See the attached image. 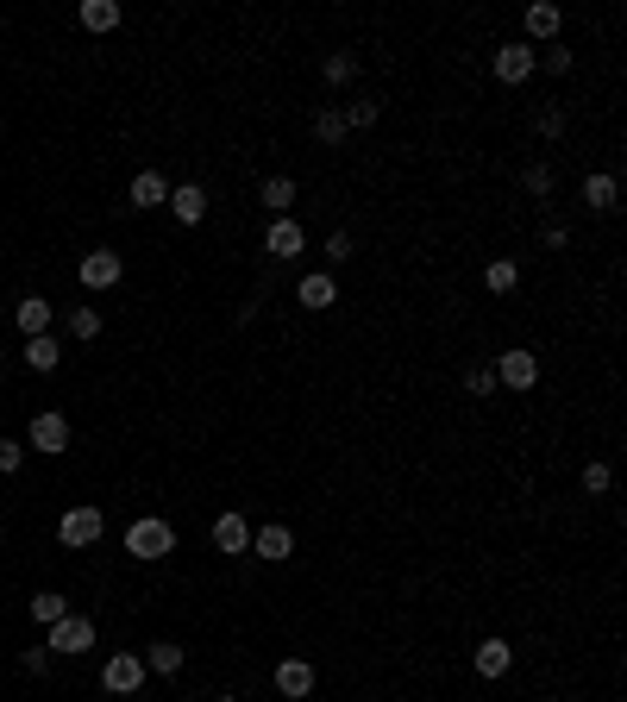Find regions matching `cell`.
<instances>
[{
  "instance_id": "1",
  "label": "cell",
  "mask_w": 627,
  "mask_h": 702,
  "mask_svg": "<svg viewBox=\"0 0 627 702\" xmlns=\"http://www.w3.org/2000/svg\"><path fill=\"white\" fill-rule=\"evenodd\" d=\"M126 552L138 558V565H157V558L176 552V527L164 521V514H138V521L126 527Z\"/></svg>"
},
{
  "instance_id": "2",
  "label": "cell",
  "mask_w": 627,
  "mask_h": 702,
  "mask_svg": "<svg viewBox=\"0 0 627 702\" xmlns=\"http://www.w3.org/2000/svg\"><path fill=\"white\" fill-rule=\"evenodd\" d=\"M107 533V514L101 508H88V502H76V508H63V521H57V540L69 546V552H88Z\"/></svg>"
},
{
  "instance_id": "3",
  "label": "cell",
  "mask_w": 627,
  "mask_h": 702,
  "mask_svg": "<svg viewBox=\"0 0 627 702\" xmlns=\"http://www.w3.org/2000/svg\"><path fill=\"white\" fill-rule=\"evenodd\" d=\"M145 659H138V652H113V659L101 665V690L107 696H138V690H145Z\"/></svg>"
},
{
  "instance_id": "4",
  "label": "cell",
  "mask_w": 627,
  "mask_h": 702,
  "mask_svg": "<svg viewBox=\"0 0 627 702\" xmlns=\"http://www.w3.org/2000/svg\"><path fill=\"white\" fill-rule=\"evenodd\" d=\"M490 69H496V82H508V88H521L533 69H540V51L533 44H521V38H508V44H496V57H490Z\"/></svg>"
},
{
  "instance_id": "5",
  "label": "cell",
  "mask_w": 627,
  "mask_h": 702,
  "mask_svg": "<svg viewBox=\"0 0 627 702\" xmlns=\"http://www.w3.org/2000/svg\"><path fill=\"white\" fill-rule=\"evenodd\" d=\"M88 646H95V621L76 615V608L57 627H44V652H88Z\"/></svg>"
},
{
  "instance_id": "6",
  "label": "cell",
  "mask_w": 627,
  "mask_h": 702,
  "mask_svg": "<svg viewBox=\"0 0 627 702\" xmlns=\"http://www.w3.org/2000/svg\"><path fill=\"white\" fill-rule=\"evenodd\" d=\"M533 383H540V358H533V351H502V358H496V389L527 395Z\"/></svg>"
},
{
  "instance_id": "7",
  "label": "cell",
  "mask_w": 627,
  "mask_h": 702,
  "mask_svg": "<svg viewBox=\"0 0 627 702\" xmlns=\"http://www.w3.org/2000/svg\"><path fill=\"white\" fill-rule=\"evenodd\" d=\"M32 452L38 458H57V452H69V420L57 414V408H44V414H32Z\"/></svg>"
},
{
  "instance_id": "8",
  "label": "cell",
  "mask_w": 627,
  "mask_h": 702,
  "mask_svg": "<svg viewBox=\"0 0 627 702\" xmlns=\"http://www.w3.org/2000/svg\"><path fill=\"white\" fill-rule=\"evenodd\" d=\"M76 276H82L88 295H101V289H113V283L126 276V264H120V251H88L82 264H76Z\"/></svg>"
},
{
  "instance_id": "9",
  "label": "cell",
  "mask_w": 627,
  "mask_h": 702,
  "mask_svg": "<svg viewBox=\"0 0 627 702\" xmlns=\"http://www.w3.org/2000/svg\"><path fill=\"white\" fill-rule=\"evenodd\" d=\"M289 552H295V533H289V521L251 527V558H264V565H283Z\"/></svg>"
},
{
  "instance_id": "10",
  "label": "cell",
  "mask_w": 627,
  "mask_h": 702,
  "mask_svg": "<svg viewBox=\"0 0 627 702\" xmlns=\"http://www.w3.org/2000/svg\"><path fill=\"white\" fill-rule=\"evenodd\" d=\"M521 26H527V38L521 44H533V51H540V44H552L559 38V26H565V13L552 7V0H533V7L521 13Z\"/></svg>"
},
{
  "instance_id": "11",
  "label": "cell",
  "mask_w": 627,
  "mask_h": 702,
  "mask_svg": "<svg viewBox=\"0 0 627 702\" xmlns=\"http://www.w3.org/2000/svg\"><path fill=\"white\" fill-rule=\"evenodd\" d=\"M264 251L270 257H283V264H295L301 251H308V232L295 226V214H283V220H270V232H264Z\"/></svg>"
},
{
  "instance_id": "12",
  "label": "cell",
  "mask_w": 627,
  "mask_h": 702,
  "mask_svg": "<svg viewBox=\"0 0 627 702\" xmlns=\"http://www.w3.org/2000/svg\"><path fill=\"white\" fill-rule=\"evenodd\" d=\"M471 665H477V677H483V684H496V677H508V671H515V646H508V640H483L477 652H471Z\"/></svg>"
},
{
  "instance_id": "13",
  "label": "cell",
  "mask_w": 627,
  "mask_h": 702,
  "mask_svg": "<svg viewBox=\"0 0 627 702\" xmlns=\"http://www.w3.org/2000/svg\"><path fill=\"white\" fill-rule=\"evenodd\" d=\"M214 552H226V558H239V552H251V521L239 508H226L220 521H214Z\"/></svg>"
},
{
  "instance_id": "14",
  "label": "cell",
  "mask_w": 627,
  "mask_h": 702,
  "mask_svg": "<svg viewBox=\"0 0 627 702\" xmlns=\"http://www.w3.org/2000/svg\"><path fill=\"white\" fill-rule=\"evenodd\" d=\"M295 301H301V308H308V314H327L333 301H339V283H333V270H314V276H301V283H295Z\"/></svg>"
},
{
  "instance_id": "15",
  "label": "cell",
  "mask_w": 627,
  "mask_h": 702,
  "mask_svg": "<svg viewBox=\"0 0 627 702\" xmlns=\"http://www.w3.org/2000/svg\"><path fill=\"white\" fill-rule=\"evenodd\" d=\"M276 690H283L289 702H308L314 696V665L308 659H283L276 665Z\"/></svg>"
},
{
  "instance_id": "16",
  "label": "cell",
  "mask_w": 627,
  "mask_h": 702,
  "mask_svg": "<svg viewBox=\"0 0 627 702\" xmlns=\"http://www.w3.org/2000/svg\"><path fill=\"white\" fill-rule=\"evenodd\" d=\"M170 214H176L182 226H201V220H207V189H201V182H182V189H170Z\"/></svg>"
},
{
  "instance_id": "17",
  "label": "cell",
  "mask_w": 627,
  "mask_h": 702,
  "mask_svg": "<svg viewBox=\"0 0 627 702\" xmlns=\"http://www.w3.org/2000/svg\"><path fill=\"white\" fill-rule=\"evenodd\" d=\"M51 301H44V295H26V301H19V308H13V326H19V333H26V339H38V333H51Z\"/></svg>"
},
{
  "instance_id": "18",
  "label": "cell",
  "mask_w": 627,
  "mask_h": 702,
  "mask_svg": "<svg viewBox=\"0 0 627 702\" xmlns=\"http://www.w3.org/2000/svg\"><path fill=\"white\" fill-rule=\"evenodd\" d=\"M132 207H138V214H151V207H170V182L157 176V170H138V176H132Z\"/></svg>"
},
{
  "instance_id": "19",
  "label": "cell",
  "mask_w": 627,
  "mask_h": 702,
  "mask_svg": "<svg viewBox=\"0 0 627 702\" xmlns=\"http://www.w3.org/2000/svg\"><path fill=\"white\" fill-rule=\"evenodd\" d=\"M615 201H621V182H615L609 170L584 176V207H590V214H615Z\"/></svg>"
},
{
  "instance_id": "20",
  "label": "cell",
  "mask_w": 627,
  "mask_h": 702,
  "mask_svg": "<svg viewBox=\"0 0 627 702\" xmlns=\"http://www.w3.org/2000/svg\"><path fill=\"white\" fill-rule=\"evenodd\" d=\"M19 358H26V370H38V377H51V370L63 364V345H57L51 333H38V339H26V351H19Z\"/></svg>"
},
{
  "instance_id": "21",
  "label": "cell",
  "mask_w": 627,
  "mask_h": 702,
  "mask_svg": "<svg viewBox=\"0 0 627 702\" xmlns=\"http://www.w3.org/2000/svg\"><path fill=\"white\" fill-rule=\"evenodd\" d=\"M258 201L270 207L276 220H283L289 207H295V176H264V182H258Z\"/></svg>"
},
{
  "instance_id": "22",
  "label": "cell",
  "mask_w": 627,
  "mask_h": 702,
  "mask_svg": "<svg viewBox=\"0 0 627 702\" xmlns=\"http://www.w3.org/2000/svg\"><path fill=\"white\" fill-rule=\"evenodd\" d=\"M82 32H113L120 26V0H82Z\"/></svg>"
},
{
  "instance_id": "23",
  "label": "cell",
  "mask_w": 627,
  "mask_h": 702,
  "mask_svg": "<svg viewBox=\"0 0 627 702\" xmlns=\"http://www.w3.org/2000/svg\"><path fill=\"white\" fill-rule=\"evenodd\" d=\"M182 659H189V652H182L176 640H157V646H145V671H157V677H176V671H182Z\"/></svg>"
},
{
  "instance_id": "24",
  "label": "cell",
  "mask_w": 627,
  "mask_h": 702,
  "mask_svg": "<svg viewBox=\"0 0 627 702\" xmlns=\"http://www.w3.org/2000/svg\"><path fill=\"white\" fill-rule=\"evenodd\" d=\"M483 283H490V295H515L521 289V264H515V257H490Z\"/></svg>"
},
{
  "instance_id": "25",
  "label": "cell",
  "mask_w": 627,
  "mask_h": 702,
  "mask_svg": "<svg viewBox=\"0 0 627 702\" xmlns=\"http://www.w3.org/2000/svg\"><path fill=\"white\" fill-rule=\"evenodd\" d=\"M26 608H32V621H38V627H57V621L69 615V596H63V590H38Z\"/></svg>"
},
{
  "instance_id": "26",
  "label": "cell",
  "mask_w": 627,
  "mask_h": 702,
  "mask_svg": "<svg viewBox=\"0 0 627 702\" xmlns=\"http://www.w3.org/2000/svg\"><path fill=\"white\" fill-rule=\"evenodd\" d=\"M314 138H320V145H339V138H345V113L339 107H320L314 113Z\"/></svg>"
},
{
  "instance_id": "27",
  "label": "cell",
  "mask_w": 627,
  "mask_h": 702,
  "mask_svg": "<svg viewBox=\"0 0 627 702\" xmlns=\"http://www.w3.org/2000/svg\"><path fill=\"white\" fill-rule=\"evenodd\" d=\"M320 76H327L333 88H345V82H352V76H358V57H352V51H333L327 63H320Z\"/></svg>"
},
{
  "instance_id": "28",
  "label": "cell",
  "mask_w": 627,
  "mask_h": 702,
  "mask_svg": "<svg viewBox=\"0 0 627 702\" xmlns=\"http://www.w3.org/2000/svg\"><path fill=\"white\" fill-rule=\"evenodd\" d=\"M565 126H571V120H565V107H540V120H533V132H540L546 145H559Z\"/></svg>"
},
{
  "instance_id": "29",
  "label": "cell",
  "mask_w": 627,
  "mask_h": 702,
  "mask_svg": "<svg viewBox=\"0 0 627 702\" xmlns=\"http://www.w3.org/2000/svg\"><path fill=\"white\" fill-rule=\"evenodd\" d=\"M69 333H76V339H101V308H88V301H82V308L69 314Z\"/></svg>"
},
{
  "instance_id": "30",
  "label": "cell",
  "mask_w": 627,
  "mask_h": 702,
  "mask_svg": "<svg viewBox=\"0 0 627 702\" xmlns=\"http://www.w3.org/2000/svg\"><path fill=\"white\" fill-rule=\"evenodd\" d=\"M521 182H527V195H533V201H546V195H552V170H546V163H527V176H521Z\"/></svg>"
},
{
  "instance_id": "31",
  "label": "cell",
  "mask_w": 627,
  "mask_h": 702,
  "mask_svg": "<svg viewBox=\"0 0 627 702\" xmlns=\"http://www.w3.org/2000/svg\"><path fill=\"white\" fill-rule=\"evenodd\" d=\"M609 483H615V471H609L602 458H590V464H584V489H590V496H602Z\"/></svg>"
},
{
  "instance_id": "32",
  "label": "cell",
  "mask_w": 627,
  "mask_h": 702,
  "mask_svg": "<svg viewBox=\"0 0 627 702\" xmlns=\"http://www.w3.org/2000/svg\"><path fill=\"white\" fill-rule=\"evenodd\" d=\"M464 389H471V395H490V389H496V370H490V364H471V370H464Z\"/></svg>"
},
{
  "instance_id": "33",
  "label": "cell",
  "mask_w": 627,
  "mask_h": 702,
  "mask_svg": "<svg viewBox=\"0 0 627 702\" xmlns=\"http://www.w3.org/2000/svg\"><path fill=\"white\" fill-rule=\"evenodd\" d=\"M19 464H26V446H19V439H0V477H13Z\"/></svg>"
},
{
  "instance_id": "34",
  "label": "cell",
  "mask_w": 627,
  "mask_h": 702,
  "mask_svg": "<svg viewBox=\"0 0 627 702\" xmlns=\"http://www.w3.org/2000/svg\"><path fill=\"white\" fill-rule=\"evenodd\" d=\"M352 126H377V101H352V107H345V132H352Z\"/></svg>"
},
{
  "instance_id": "35",
  "label": "cell",
  "mask_w": 627,
  "mask_h": 702,
  "mask_svg": "<svg viewBox=\"0 0 627 702\" xmlns=\"http://www.w3.org/2000/svg\"><path fill=\"white\" fill-rule=\"evenodd\" d=\"M333 257V264H345V257H352V232H327V245H320Z\"/></svg>"
},
{
  "instance_id": "36",
  "label": "cell",
  "mask_w": 627,
  "mask_h": 702,
  "mask_svg": "<svg viewBox=\"0 0 627 702\" xmlns=\"http://www.w3.org/2000/svg\"><path fill=\"white\" fill-rule=\"evenodd\" d=\"M546 69H552V76H565V69H571V51H565V44H546Z\"/></svg>"
},
{
  "instance_id": "37",
  "label": "cell",
  "mask_w": 627,
  "mask_h": 702,
  "mask_svg": "<svg viewBox=\"0 0 627 702\" xmlns=\"http://www.w3.org/2000/svg\"><path fill=\"white\" fill-rule=\"evenodd\" d=\"M19 665H26L32 677H44V671H51V652H44V646H32V652H26V659H19Z\"/></svg>"
},
{
  "instance_id": "38",
  "label": "cell",
  "mask_w": 627,
  "mask_h": 702,
  "mask_svg": "<svg viewBox=\"0 0 627 702\" xmlns=\"http://www.w3.org/2000/svg\"><path fill=\"white\" fill-rule=\"evenodd\" d=\"M214 702H239V696H214Z\"/></svg>"
}]
</instances>
